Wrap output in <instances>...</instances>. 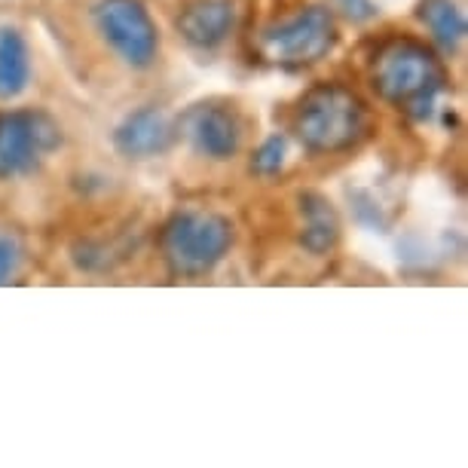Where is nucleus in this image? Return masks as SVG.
I'll use <instances>...</instances> for the list:
<instances>
[{"label": "nucleus", "mask_w": 468, "mask_h": 468, "mask_svg": "<svg viewBox=\"0 0 468 468\" xmlns=\"http://www.w3.org/2000/svg\"><path fill=\"white\" fill-rule=\"evenodd\" d=\"M374 86L388 104L426 120L435 108V99L444 92L447 77L431 49L417 40H395L377 56Z\"/></svg>", "instance_id": "f257e3e1"}, {"label": "nucleus", "mask_w": 468, "mask_h": 468, "mask_svg": "<svg viewBox=\"0 0 468 468\" xmlns=\"http://www.w3.org/2000/svg\"><path fill=\"white\" fill-rule=\"evenodd\" d=\"M300 144L313 154H337L352 147L367 132V111L352 90L322 83L309 90L294 113Z\"/></svg>", "instance_id": "f03ea898"}, {"label": "nucleus", "mask_w": 468, "mask_h": 468, "mask_svg": "<svg viewBox=\"0 0 468 468\" xmlns=\"http://www.w3.org/2000/svg\"><path fill=\"white\" fill-rule=\"evenodd\" d=\"M233 245V224L215 211H178L163 227L160 249L175 276H206L227 258Z\"/></svg>", "instance_id": "7ed1b4c3"}, {"label": "nucleus", "mask_w": 468, "mask_h": 468, "mask_svg": "<svg viewBox=\"0 0 468 468\" xmlns=\"http://www.w3.org/2000/svg\"><path fill=\"white\" fill-rule=\"evenodd\" d=\"M92 19L99 34L126 65L150 68L156 61L160 34L141 0H99Z\"/></svg>", "instance_id": "20e7f679"}, {"label": "nucleus", "mask_w": 468, "mask_h": 468, "mask_svg": "<svg viewBox=\"0 0 468 468\" xmlns=\"http://www.w3.org/2000/svg\"><path fill=\"white\" fill-rule=\"evenodd\" d=\"M61 144V132L40 111L0 113V181L31 175Z\"/></svg>", "instance_id": "39448f33"}, {"label": "nucleus", "mask_w": 468, "mask_h": 468, "mask_svg": "<svg viewBox=\"0 0 468 468\" xmlns=\"http://www.w3.org/2000/svg\"><path fill=\"white\" fill-rule=\"evenodd\" d=\"M334 43H337V25L324 6H309L263 34V52L285 68L313 65L322 56H328Z\"/></svg>", "instance_id": "423d86ee"}, {"label": "nucleus", "mask_w": 468, "mask_h": 468, "mask_svg": "<svg viewBox=\"0 0 468 468\" xmlns=\"http://www.w3.org/2000/svg\"><path fill=\"white\" fill-rule=\"evenodd\" d=\"M184 129H187L193 147L208 160H233L239 154L242 122L227 104H197L184 120Z\"/></svg>", "instance_id": "0eeeda50"}, {"label": "nucleus", "mask_w": 468, "mask_h": 468, "mask_svg": "<svg viewBox=\"0 0 468 468\" xmlns=\"http://www.w3.org/2000/svg\"><path fill=\"white\" fill-rule=\"evenodd\" d=\"M175 129L169 117L156 108H141L129 113L113 132V147L129 160H147V156H160L172 147Z\"/></svg>", "instance_id": "6e6552de"}, {"label": "nucleus", "mask_w": 468, "mask_h": 468, "mask_svg": "<svg viewBox=\"0 0 468 468\" xmlns=\"http://www.w3.org/2000/svg\"><path fill=\"white\" fill-rule=\"evenodd\" d=\"M233 6L227 0H199L184 10L178 19V28L184 40L193 43L199 49H215L227 40V34L233 31Z\"/></svg>", "instance_id": "1a4fd4ad"}, {"label": "nucleus", "mask_w": 468, "mask_h": 468, "mask_svg": "<svg viewBox=\"0 0 468 468\" xmlns=\"http://www.w3.org/2000/svg\"><path fill=\"white\" fill-rule=\"evenodd\" d=\"M31 58L16 28H0V99H16L28 90Z\"/></svg>", "instance_id": "9d476101"}, {"label": "nucleus", "mask_w": 468, "mask_h": 468, "mask_svg": "<svg viewBox=\"0 0 468 468\" xmlns=\"http://www.w3.org/2000/svg\"><path fill=\"white\" fill-rule=\"evenodd\" d=\"M420 16H422V22L429 25L431 37L447 52L459 49V43L465 40V16L459 13V6L453 0H426Z\"/></svg>", "instance_id": "9b49d317"}, {"label": "nucleus", "mask_w": 468, "mask_h": 468, "mask_svg": "<svg viewBox=\"0 0 468 468\" xmlns=\"http://www.w3.org/2000/svg\"><path fill=\"white\" fill-rule=\"evenodd\" d=\"M300 206H303V218H306L303 245L315 254L328 251L337 242V218H334V208L322 197H313V193L300 199Z\"/></svg>", "instance_id": "f8f14e48"}, {"label": "nucleus", "mask_w": 468, "mask_h": 468, "mask_svg": "<svg viewBox=\"0 0 468 468\" xmlns=\"http://www.w3.org/2000/svg\"><path fill=\"white\" fill-rule=\"evenodd\" d=\"M282 163H285V138L272 135L258 147V154H254V160H251V169L258 175H276L282 169Z\"/></svg>", "instance_id": "ddd939ff"}, {"label": "nucleus", "mask_w": 468, "mask_h": 468, "mask_svg": "<svg viewBox=\"0 0 468 468\" xmlns=\"http://www.w3.org/2000/svg\"><path fill=\"white\" fill-rule=\"evenodd\" d=\"M19 263H22V245L13 236L0 233V285L13 282V276L19 272Z\"/></svg>", "instance_id": "4468645a"}, {"label": "nucleus", "mask_w": 468, "mask_h": 468, "mask_svg": "<svg viewBox=\"0 0 468 468\" xmlns=\"http://www.w3.org/2000/svg\"><path fill=\"white\" fill-rule=\"evenodd\" d=\"M340 6H343V13H346L349 19H356V22H365V19L374 16L370 0H340Z\"/></svg>", "instance_id": "2eb2a0df"}]
</instances>
